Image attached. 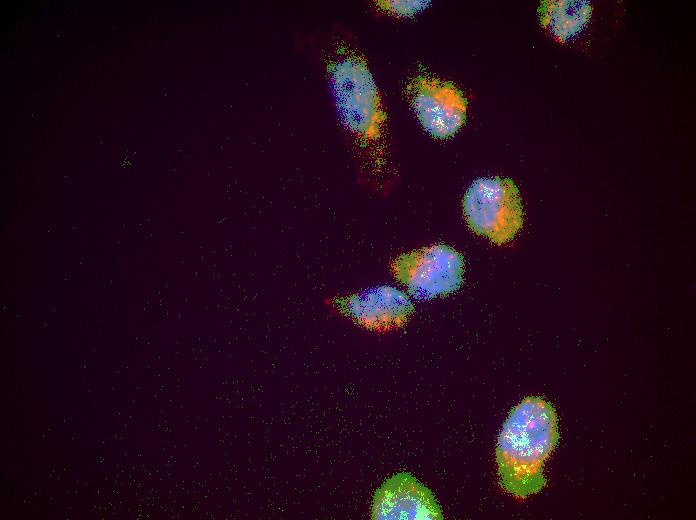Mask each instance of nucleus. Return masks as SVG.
<instances>
[{"mask_svg": "<svg viewBox=\"0 0 696 520\" xmlns=\"http://www.w3.org/2000/svg\"><path fill=\"white\" fill-rule=\"evenodd\" d=\"M405 93L418 121L432 137L450 138L464 125L467 100L453 83L417 76L406 85Z\"/></svg>", "mask_w": 696, "mask_h": 520, "instance_id": "39448f33", "label": "nucleus"}, {"mask_svg": "<svg viewBox=\"0 0 696 520\" xmlns=\"http://www.w3.org/2000/svg\"><path fill=\"white\" fill-rule=\"evenodd\" d=\"M390 267L394 277L418 299L447 295L456 291L463 282L462 255L443 244L401 254Z\"/></svg>", "mask_w": 696, "mask_h": 520, "instance_id": "20e7f679", "label": "nucleus"}, {"mask_svg": "<svg viewBox=\"0 0 696 520\" xmlns=\"http://www.w3.org/2000/svg\"><path fill=\"white\" fill-rule=\"evenodd\" d=\"M559 438L553 406L528 396L505 420L496 445L500 486L518 499L538 493L546 484L543 465Z\"/></svg>", "mask_w": 696, "mask_h": 520, "instance_id": "f03ea898", "label": "nucleus"}, {"mask_svg": "<svg viewBox=\"0 0 696 520\" xmlns=\"http://www.w3.org/2000/svg\"><path fill=\"white\" fill-rule=\"evenodd\" d=\"M323 63L343 131L359 153L381 157L388 137L384 103L364 55L348 32L340 29L330 35Z\"/></svg>", "mask_w": 696, "mask_h": 520, "instance_id": "f257e3e1", "label": "nucleus"}, {"mask_svg": "<svg viewBox=\"0 0 696 520\" xmlns=\"http://www.w3.org/2000/svg\"><path fill=\"white\" fill-rule=\"evenodd\" d=\"M462 207L469 228L498 245L511 241L523 226L519 190L508 178L475 180L464 194Z\"/></svg>", "mask_w": 696, "mask_h": 520, "instance_id": "7ed1b4c3", "label": "nucleus"}, {"mask_svg": "<svg viewBox=\"0 0 696 520\" xmlns=\"http://www.w3.org/2000/svg\"><path fill=\"white\" fill-rule=\"evenodd\" d=\"M537 11L540 25L557 41L565 42L585 28L593 8L587 1L546 0Z\"/></svg>", "mask_w": 696, "mask_h": 520, "instance_id": "6e6552de", "label": "nucleus"}, {"mask_svg": "<svg viewBox=\"0 0 696 520\" xmlns=\"http://www.w3.org/2000/svg\"><path fill=\"white\" fill-rule=\"evenodd\" d=\"M328 304L359 327L381 333L403 327L414 311L408 296L388 285L334 297Z\"/></svg>", "mask_w": 696, "mask_h": 520, "instance_id": "423d86ee", "label": "nucleus"}, {"mask_svg": "<svg viewBox=\"0 0 696 520\" xmlns=\"http://www.w3.org/2000/svg\"><path fill=\"white\" fill-rule=\"evenodd\" d=\"M375 520H439L443 514L432 492L408 473L389 477L373 496Z\"/></svg>", "mask_w": 696, "mask_h": 520, "instance_id": "0eeeda50", "label": "nucleus"}, {"mask_svg": "<svg viewBox=\"0 0 696 520\" xmlns=\"http://www.w3.org/2000/svg\"><path fill=\"white\" fill-rule=\"evenodd\" d=\"M374 7L379 12L394 17H408L423 11L429 1H398V0H378L373 2Z\"/></svg>", "mask_w": 696, "mask_h": 520, "instance_id": "1a4fd4ad", "label": "nucleus"}]
</instances>
